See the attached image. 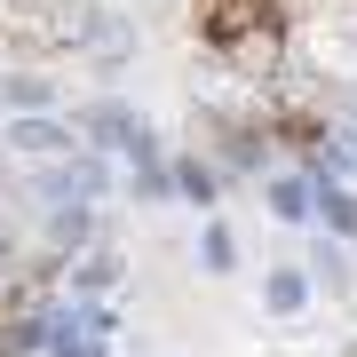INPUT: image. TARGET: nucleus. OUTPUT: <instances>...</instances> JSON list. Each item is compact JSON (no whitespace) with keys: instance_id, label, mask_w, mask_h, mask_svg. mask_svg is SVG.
Instances as JSON below:
<instances>
[{"instance_id":"f257e3e1","label":"nucleus","mask_w":357,"mask_h":357,"mask_svg":"<svg viewBox=\"0 0 357 357\" xmlns=\"http://www.w3.org/2000/svg\"><path fill=\"white\" fill-rule=\"evenodd\" d=\"M112 333H119L112 302H72V294H56L48 302V349L40 357H112Z\"/></svg>"},{"instance_id":"f03ea898","label":"nucleus","mask_w":357,"mask_h":357,"mask_svg":"<svg viewBox=\"0 0 357 357\" xmlns=\"http://www.w3.org/2000/svg\"><path fill=\"white\" fill-rule=\"evenodd\" d=\"M32 191L48 206H96L103 191H112V159H103V151H64L56 167L32 175Z\"/></svg>"},{"instance_id":"7ed1b4c3","label":"nucleus","mask_w":357,"mask_h":357,"mask_svg":"<svg viewBox=\"0 0 357 357\" xmlns=\"http://www.w3.org/2000/svg\"><path fill=\"white\" fill-rule=\"evenodd\" d=\"M143 128V119L128 112V103H112V96H103V103H79V112H72V135H79V151H128V135Z\"/></svg>"},{"instance_id":"20e7f679","label":"nucleus","mask_w":357,"mask_h":357,"mask_svg":"<svg viewBox=\"0 0 357 357\" xmlns=\"http://www.w3.org/2000/svg\"><path fill=\"white\" fill-rule=\"evenodd\" d=\"M8 151H24V159H64V151H79V135L64 128V119H48V112H32V119H8Z\"/></svg>"},{"instance_id":"39448f33","label":"nucleus","mask_w":357,"mask_h":357,"mask_svg":"<svg viewBox=\"0 0 357 357\" xmlns=\"http://www.w3.org/2000/svg\"><path fill=\"white\" fill-rule=\"evenodd\" d=\"M310 215H318L326 230H333V238H357V191H349V183H333V175H310Z\"/></svg>"},{"instance_id":"423d86ee","label":"nucleus","mask_w":357,"mask_h":357,"mask_svg":"<svg viewBox=\"0 0 357 357\" xmlns=\"http://www.w3.org/2000/svg\"><path fill=\"white\" fill-rule=\"evenodd\" d=\"M167 191H183L191 206H215V199H222V175H215L199 151H183V159H167Z\"/></svg>"},{"instance_id":"0eeeda50","label":"nucleus","mask_w":357,"mask_h":357,"mask_svg":"<svg viewBox=\"0 0 357 357\" xmlns=\"http://www.w3.org/2000/svg\"><path fill=\"white\" fill-rule=\"evenodd\" d=\"M0 103H8L16 119L56 112V79H40V72H0Z\"/></svg>"},{"instance_id":"6e6552de","label":"nucleus","mask_w":357,"mask_h":357,"mask_svg":"<svg viewBox=\"0 0 357 357\" xmlns=\"http://www.w3.org/2000/svg\"><path fill=\"white\" fill-rule=\"evenodd\" d=\"M302 302H310V278H302L294 262L262 278V310H270V318H302Z\"/></svg>"},{"instance_id":"1a4fd4ad","label":"nucleus","mask_w":357,"mask_h":357,"mask_svg":"<svg viewBox=\"0 0 357 357\" xmlns=\"http://www.w3.org/2000/svg\"><path fill=\"white\" fill-rule=\"evenodd\" d=\"M119 286V255H79L72 262V302H103Z\"/></svg>"},{"instance_id":"9d476101","label":"nucleus","mask_w":357,"mask_h":357,"mask_svg":"<svg viewBox=\"0 0 357 357\" xmlns=\"http://www.w3.org/2000/svg\"><path fill=\"white\" fill-rule=\"evenodd\" d=\"M88 238H96V206H56L48 215V246L56 255H79Z\"/></svg>"},{"instance_id":"9b49d317","label":"nucleus","mask_w":357,"mask_h":357,"mask_svg":"<svg viewBox=\"0 0 357 357\" xmlns=\"http://www.w3.org/2000/svg\"><path fill=\"white\" fill-rule=\"evenodd\" d=\"M270 215L278 222H310V175H270Z\"/></svg>"},{"instance_id":"f8f14e48","label":"nucleus","mask_w":357,"mask_h":357,"mask_svg":"<svg viewBox=\"0 0 357 357\" xmlns=\"http://www.w3.org/2000/svg\"><path fill=\"white\" fill-rule=\"evenodd\" d=\"M302 278H310V286H326V294H342V286H349V246H342V238H318V255H310Z\"/></svg>"},{"instance_id":"ddd939ff","label":"nucleus","mask_w":357,"mask_h":357,"mask_svg":"<svg viewBox=\"0 0 357 357\" xmlns=\"http://www.w3.org/2000/svg\"><path fill=\"white\" fill-rule=\"evenodd\" d=\"M199 262L215 270V278H222V270H238V238H230V222H215V215L199 222Z\"/></svg>"}]
</instances>
